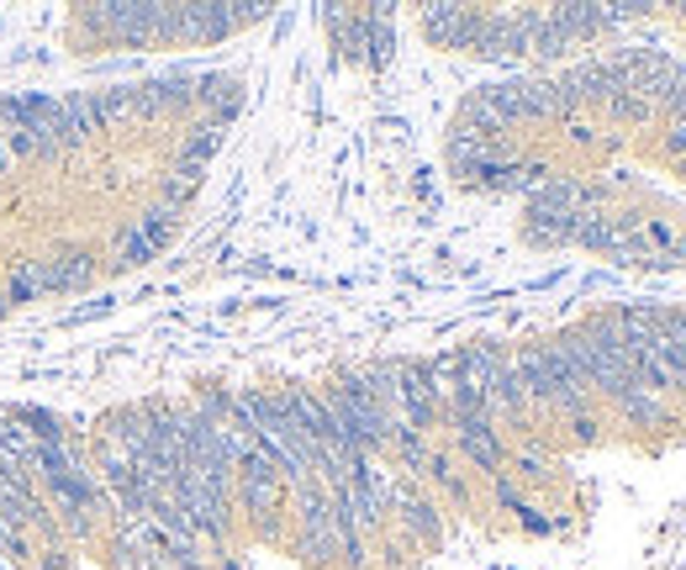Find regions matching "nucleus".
<instances>
[{"instance_id": "412c9836", "label": "nucleus", "mask_w": 686, "mask_h": 570, "mask_svg": "<svg viewBox=\"0 0 686 570\" xmlns=\"http://www.w3.org/2000/svg\"><path fill=\"white\" fill-rule=\"evenodd\" d=\"M570 428H576V439H586V444L597 439V417H591V412H581V417H570Z\"/></svg>"}, {"instance_id": "6e6552de", "label": "nucleus", "mask_w": 686, "mask_h": 570, "mask_svg": "<svg viewBox=\"0 0 686 570\" xmlns=\"http://www.w3.org/2000/svg\"><path fill=\"white\" fill-rule=\"evenodd\" d=\"M454 439H460L464 460H476L481 470L502 465V439H497V428H491L486 412H476V417H454Z\"/></svg>"}, {"instance_id": "423d86ee", "label": "nucleus", "mask_w": 686, "mask_h": 570, "mask_svg": "<svg viewBox=\"0 0 686 570\" xmlns=\"http://www.w3.org/2000/svg\"><path fill=\"white\" fill-rule=\"evenodd\" d=\"M175 217H180V212H164V206H159V212H148L138 227H127V233L117 238V265H121V269L148 265V259H154V254L169 244V233H175Z\"/></svg>"}, {"instance_id": "dca6fc26", "label": "nucleus", "mask_w": 686, "mask_h": 570, "mask_svg": "<svg viewBox=\"0 0 686 570\" xmlns=\"http://www.w3.org/2000/svg\"><path fill=\"white\" fill-rule=\"evenodd\" d=\"M523 117H560V85L523 80Z\"/></svg>"}, {"instance_id": "4468645a", "label": "nucleus", "mask_w": 686, "mask_h": 570, "mask_svg": "<svg viewBox=\"0 0 686 570\" xmlns=\"http://www.w3.org/2000/svg\"><path fill=\"white\" fill-rule=\"evenodd\" d=\"M618 407L628 412V423H645V428H655V423H666V417H670L666 396H660L655 386H645V381H634V386L618 396Z\"/></svg>"}, {"instance_id": "7ed1b4c3", "label": "nucleus", "mask_w": 686, "mask_h": 570, "mask_svg": "<svg viewBox=\"0 0 686 570\" xmlns=\"http://www.w3.org/2000/svg\"><path fill=\"white\" fill-rule=\"evenodd\" d=\"M259 17L264 6H175V42H223Z\"/></svg>"}, {"instance_id": "39448f33", "label": "nucleus", "mask_w": 686, "mask_h": 570, "mask_svg": "<svg viewBox=\"0 0 686 570\" xmlns=\"http://www.w3.org/2000/svg\"><path fill=\"white\" fill-rule=\"evenodd\" d=\"M391 417L406 423L412 433L433 428V417H439V396H433V386H428V365H418V360H402V365H396V412H391Z\"/></svg>"}, {"instance_id": "b1692460", "label": "nucleus", "mask_w": 686, "mask_h": 570, "mask_svg": "<svg viewBox=\"0 0 686 570\" xmlns=\"http://www.w3.org/2000/svg\"><path fill=\"white\" fill-rule=\"evenodd\" d=\"M666 265H686V244H670L666 248Z\"/></svg>"}, {"instance_id": "6ab92c4d", "label": "nucleus", "mask_w": 686, "mask_h": 570, "mask_svg": "<svg viewBox=\"0 0 686 570\" xmlns=\"http://www.w3.org/2000/svg\"><path fill=\"white\" fill-rule=\"evenodd\" d=\"M607 106H612V117H618V122H649V117H655V101L639 96V90H618Z\"/></svg>"}, {"instance_id": "4be33fe9", "label": "nucleus", "mask_w": 686, "mask_h": 570, "mask_svg": "<svg viewBox=\"0 0 686 570\" xmlns=\"http://www.w3.org/2000/svg\"><path fill=\"white\" fill-rule=\"evenodd\" d=\"M63 566H69V560H63L59 544H48V550L38 554V570H63Z\"/></svg>"}, {"instance_id": "f8f14e48", "label": "nucleus", "mask_w": 686, "mask_h": 570, "mask_svg": "<svg viewBox=\"0 0 686 570\" xmlns=\"http://www.w3.org/2000/svg\"><path fill=\"white\" fill-rule=\"evenodd\" d=\"M576 217L581 212H539L528 206V244H545V248H560L576 238Z\"/></svg>"}, {"instance_id": "f03ea898", "label": "nucleus", "mask_w": 686, "mask_h": 570, "mask_svg": "<svg viewBox=\"0 0 686 570\" xmlns=\"http://www.w3.org/2000/svg\"><path fill=\"white\" fill-rule=\"evenodd\" d=\"M296 550L306 560H317L327 566L333 554H339V512H333V491L312 475L296 487Z\"/></svg>"}, {"instance_id": "ddd939ff", "label": "nucleus", "mask_w": 686, "mask_h": 570, "mask_svg": "<svg viewBox=\"0 0 686 570\" xmlns=\"http://www.w3.org/2000/svg\"><path fill=\"white\" fill-rule=\"evenodd\" d=\"M612 323L624 333L628 354H639V348L655 344V333H660V312L655 306H624V312H612Z\"/></svg>"}, {"instance_id": "5701e85b", "label": "nucleus", "mask_w": 686, "mask_h": 570, "mask_svg": "<svg viewBox=\"0 0 686 570\" xmlns=\"http://www.w3.org/2000/svg\"><path fill=\"white\" fill-rule=\"evenodd\" d=\"M0 570H27V554L11 550V544H0Z\"/></svg>"}, {"instance_id": "f3484780", "label": "nucleus", "mask_w": 686, "mask_h": 570, "mask_svg": "<svg viewBox=\"0 0 686 570\" xmlns=\"http://www.w3.org/2000/svg\"><path fill=\"white\" fill-rule=\"evenodd\" d=\"M196 185H202V175H196V169H180V164H175V169L164 175V185H159L164 212H180V206L190 202V196H196Z\"/></svg>"}, {"instance_id": "393cba45", "label": "nucleus", "mask_w": 686, "mask_h": 570, "mask_svg": "<svg viewBox=\"0 0 686 570\" xmlns=\"http://www.w3.org/2000/svg\"><path fill=\"white\" fill-rule=\"evenodd\" d=\"M676 164H682V175H686V154H682V159H676Z\"/></svg>"}, {"instance_id": "20e7f679", "label": "nucleus", "mask_w": 686, "mask_h": 570, "mask_svg": "<svg viewBox=\"0 0 686 570\" xmlns=\"http://www.w3.org/2000/svg\"><path fill=\"white\" fill-rule=\"evenodd\" d=\"M238 497H243V508L254 512L259 523H270V518H275V508H281L285 475H281V465H275L259 444L238 460Z\"/></svg>"}, {"instance_id": "1a4fd4ad", "label": "nucleus", "mask_w": 686, "mask_h": 570, "mask_svg": "<svg viewBox=\"0 0 686 570\" xmlns=\"http://www.w3.org/2000/svg\"><path fill=\"white\" fill-rule=\"evenodd\" d=\"M391 502H396V518H402L406 533H418L423 544H439L444 523H439V512H433V502H428V497H418L406 481H396V487H391Z\"/></svg>"}, {"instance_id": "9d476101", "label": "nucleus", "mask_w": 686, "mask_h": 570, "mask_svg": "<svg viewBox=\"0 0 686 570\" xmlns=\"http://www.w3.org/2000/svg\"><path fill=\"white\" fill-rule=\"evenodd\" d=\"M90 275H96V259H90V254H80V248L42 259V291H53V296L85 291V285H90Z\"/></svg>"}, {"instance_id": "a878e982", "label": "nucleus", "mask_w": 686, "mask_h": 570, "mask_svg": "<svg viewBox=\"0 0 686 570\" xmlns=\"http://www.w3.org/2000/svg\"><path fill=\"white\" fill-rule=\"evenodd\" d=\"M682 396H686V386H682Z\"/></svg>"}, {"instance_id": "9b49d317", "label": "nucleus", "mask_w": 686, "mask_h": 570, "mask_svg": "<svg viewBox=\"0 0 686 570\" xmlns=\"http://www.w3.org/2000/svg\"><path fill=\"white\" fill-rule=\"evenodd\" d=\"M196 101L212 106V117H206V122L227 127L233 117H238V106H243V85L233 80V75H206V80H196Z\"/></svg>"}, {"instance_id": "a211bd4d", "label": "nucleus", "mask_w": 686, "mask_h": 570, "mask_svg": "<svg viewBox=\"0 0 686 570\" xmlns=\"http://www.w3.org/2000/svg\"><path fill=\"white\" fill-rule=\"evenodd\" d=\"M6 296H11V302H38V296H42V259H27V265L11 275Z\"/></svg>"}, {"instance_id": "f257e3e1", "label": "nucleus", "mask_w": 686, "mask_h": 570, "mask_svg": "<svg viewBox=\"0 0 686 570\" xmlns=\"http://www.w3.org/2000/svg\"><path fill=\"white\" fill-rule=\"evenodd\" d=\"M323 402H327V412H333L339 433L354 449H360V454L391 444V417H385V407L375 402V396H370L364 375H339V381H327V386H323Z\"/></svg>"}, {"instance_id": "aec40b11", "label": "nucleus", "mask_w": 686, "mask_h": 570, "mask_svg": "<svg viewBox=\"0 0 686 570\" xmlns=\"http://www.w3.org/2000/svg\"><path fill=\"white\" fill-rule=\"evenodd\" d=\"M497 502H507V508H512V512H523V497H518V487L507 481L502 470H497Z\"/></svg>"}, {"instance_id": "0eeeda50", "label": "nucleus", "mask_w": 686, "mask_h": 570, "mask_svg": "<svg viewBox=\"0 0 686 570\" xmlns=\"http://www.w3.org/2000/svg\"><path fill=\"white\" fill-rule=\"evenodd\" d=\"M423 32L439 48H470V38H476V6H423Z\"/></svg>"}, {"instance_id": "2eb2a0df", "label": "nucleus", "mask_w": 686, "mask_h": 570, "mask_svg": "<svg viewBox=\"0 0 686 570\" xmlns=\"http://www.w3.org/2000/svg\"><path fill=\"white\" fill-rule=\"evenodd\" d=\"M217 142H223V127H217V122L190 127V138L180 142V169H196V175H202L206 159L217 154Z\"/></svg>"}]
</instances>
